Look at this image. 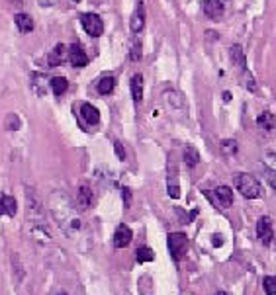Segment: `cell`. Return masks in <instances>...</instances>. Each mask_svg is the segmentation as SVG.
I'll return each instance as SVG.
<instances>
[{
    "mask_svg": "<svg viewBox=\"0 0 276 295\" xmlns=\"http://www.w3.org/2000/svg\"><path fill=\"white\" fill-rule=\"evenodd\" d=\"M49 207H51V215H53V219H55V221L59 223V227L65 231V235H69V237L80 235V231H82V223H80L78 215H76L78 209L71 203V200L67 198L65 192H55L53 198H51Z\"/></svg>",
    "mask_w": 276,
    "mask_h": 295,
    "instance_id": "obj_1",
    "label": "cell"
},
{
    "mask_svg": "<svg viewBox=\"0 0 276 295\" xmlns=\"http://www.w3.org/2000/svg\"><path fill=\"white\" fill-rule=\"evenodd\" d=\"M235 186H237L241 196L247 200H257L262 194L258 180L251 174H235Z\"/></svg>",
    "mask_w": 276,
    "mask_h": 295,
    "instance_id": "obj_2",
    "label": "cell"
},
{
    "mask_svg": "<svg viewBox=\"0 0 276 295\" xmlns=\"http://www.w3.org/2000/svg\"><path fill=\"white\" fill-rule=\"evenodd\" d=\"M163 102H165V108L172 115H178V117H186V102H184V96L174 88H166L163 92Z\"/></svg>",
    "mask_w": 276,
    "mask_h": 295,
    "instance_id": "obj_3",
    "label": "cell"
},
{
    "mask_svg": "<svg viewBox=\"0 0 276 295\" xmlns=\"http://www.w3.org/2000/svg\"><path fill=\"white\" fill-rule=\"evenodd\" d=\"M168 250H170V256L176 260H182L186 250H188V237L184 233H170L168 235Z\"/></svg>",
    "mask_w": 276,
    "mask_h": 295,
    "instance_id": "obj_4",
    "label": "cell"
},
{
    "mask_svg": "<svg viewBox=\"0 0 276 295\" xmlns=\"http://www.w3.org/2000/svg\"><path fill=\"white\" fill-rule=\"evenodd\" d=\"M80 24L84 28V32L90 37H100L104 34V22L98 14L94 12H88V14H82L80 16Z\"/></svg>",
    "mask_w": 276,
    "mask_h": 295,
    "instance_id": "obj_5",
    "label": "cell"
},
{
    "mask_svg": "<svg viewBox=\"0 0 276 295\" xmlns=\"http://www.w3.org/2000/svg\"><path fill=\"white\" fill-rule=\"evenodd\" d=\"M143 28H145V6H143V2H139L137 4V8L133 10V14H131V20H129V30H131V34L133 36H137V34H141L143 32Z\"/></svg>",
    "mask_w": 276,
    "mask_h": 295,
    "instance_id": "obj_6",
    "label": "cell"
},
{
    "mask_svg": "<svg viewBox=\"0 0 276 295\" xmlns=\"http://www.w3.org/2000/svg\"><path fill=\"white\" fill-rule=\"evenodd\" d=\"M92 203H94V196H92V190L88 186H80L78 192H76V209L78 211H86L90 209Z\"/></svg>",
    "mask_w": 276,
    "mask_h": 295,
    "instance_id": "obj_7",
    "label": "cell"
},
{
    "mask_svg": "<svg viewBox=\"0 0 276 295\" xmlns=\"http://www.w3.org/2000/svg\"><path fill=\"white\" fill-rule=\"evenodd\" d=\"M69 61H71L73 67H86V65H88V55H86V51L82 49V45L73 43V45L69 47Z\"/></svg>",
    "mask_w": 276,
    "mask_h": 295,
    "instance_id": "obj_8",
    "label": "cell"
},
{
    "mask_svg": "<svg viewBox=\"0 0 276 295\" xmlns=\"http://www.w3.org/2000/svg\"><path fill=\"white\" fill-rule=\"evenodd\" d=\"M257 237L260 239V242H264V244H268L270 240H272V221H270V217H260L257 223Z\"/></svg>",
    "mask_w": 276,
    "mask_h": 295,
    "instance_id": "obj_9",
    "label": "cell"
},
{
    "mask_svg": "<svg viewBox=\"0 0 276 295\" xmlns=\"http://www.w3.org/2000/svg\"><path fill=\"white\" fill-rule=\"evenodd\" d=\"M131 239H133L131 229H129L128 225H120L116 229V233H114V246L116 248H126L129 242H131Z\"/></svg>",
    "mask_w": 276,
    "mask_h": 295,
    "instance_id": "obj_10",
    "label": "cell"
},
{
    "mask_svg": "<svg viewBox=\"0 0 276 295\" xmlns=\"http://www.w3.org/2000/svg\"><path fill=\"white\" fill-rule=\"evenodd\" d=\"M212 196L220 207H231V203H233V192L229 186H218Z\"/></svg>",
    "mask_w": 276,
    "mask_h": 295,
    "instance_id": "obj_11",
    "label": "cell"
},
{
    "mask_svg": "<svg viewBox=\"0 0 276 295\" xmlns=\"http://www.w3.org/2000/svg\"><path fill=\"white\" fill-rule=\"evenodd\" d=\"M202 10L210 20L221 18V14H223V0H204Z\"/></svg>",
    "mask_w": 276,
    "mask_h": 295,
    "instance_id": "obj_12",
    "label": "cell"
},
{
    "mask_svg": "<svg viewBox=\"0 0 276 295\" xmlns=\"http://www.w3.org/2000/svg\"><path fill=\"white\" fill-rule=\"evenodd\" d=\"M80 117L86 123H90V125H98L100 123V111L96 110L92 104H82L80 106Z\"/></svg>",
    "mask_w": 276,
    "mask_h": 295,
    "instance_id": "obj_13",
    "label": "cell"
},
{
    "mask_svg": "<svg viewBox=\"0 0 276 295\" xmlns=\"http://www.w3.org/2000/svg\"><path fill=\"white\" fill-rule=\"evenodd\" d=\"M16 200L8 194H2L0 196V215H8V217H14L16 215Z\"/></svg>",
    "mask_w": 276,
    "mask_h": 295,
    "instance_id": "obj_14",
    "label": "cell"
},
{
    "mask_svg": "<svg viewBox=\"0 0 276 295\" xmlns=\"http://www.w3.org/2000/svg\"><path fill=\"white\" fill-rule=\"evenodd\" d=\"M14 24H16L20 34H30L34 30V20H32V16H28L24 12H20V14L14 16Z\"/></svg>",
    "mask_w": 276,
    "mask_h": 295,
    "instance_id": "obj_15",
    "label": "cell"
},
{
    "mask_svg": "<svg viewBox=\"0 0 276 295\" xmlns=\"http://www.w3.org/2000/svg\"><path fill=\"white\" fill-rule=\"evenodd\" d=\"M129 86H131L133 102H135V104H139V102L143 100V78H141V74H133V76H131Z\"/></svg>",
    "mask_w": 276,
    "mask_h": 295,
    "instance_id": "obj_16",
    "label": "cell"
},
{
    "mask_svg": "<svg viewBox=\"0 0 276 295\" xmlns=\"http://www.w3.org/2000/svg\"><path fill=\"white\" fill-rule=\"evenodd\" d=\"M168 196H170L172 200L180 198V186H178L176 168H170V170H168Z\"/></svg>",
    "mask_w": 276,
    "mask_h": 295,
    "instance_id": "obj_17",
    "label": "cell"
},
{
    "mask_svg": "<svg viewBox=\"0 0 276 295\" xmlns=\"http://www.w3.org/2000/svg\"><path fill=\"white\" fill-rule=\"evenodd\" d=\"M257 125L262 131H272V129H276L274 115H272L270 111H264V113H260V115L257 117Z\"/></svg>",
    "mask_w": 276,
    "mask_h": 295,
    "instance_id": "obj_18",
    "label": "cell"
},
{
    "mask_svg": "<svg viewBox=\"0 0 276 295\" xmlns=\"http://www.w3.org/2000/svg\"><path fill=\"white\" fill-rule=\"evenodd\" d=\"M229 53H231V61H233V65L241 71H245L247 69V61H245V53H243V49H241L239 45H233L231 49H229Z\"/></svg>",
    "mask_w": 276,
    "mask_h": 295,
    "instance_id": "obj_19",
    "label": "cell"
},
{
    "mask_svg": "<svg viewBox=\"0 0 276 295\" xmlns=\"http://www.w3.org/2000/svg\"><path fill=\"white\" fill-rule=\"evenodd\" d=\"M49 86H51V90L55 96H63V94L67 92V88H69V82H67V78H63V76H53L51 80H49Z\"/></svg>",
    "mask_w": 276,
    "mask_h": 295,
    "instance_id": "obj_20",
    "label": "cell"
},
{
    "mask_svg": "<svg viewBox=\"0 0 276 295\" xmlns=\"http://www.w3.org/2000/svg\"><path fill=\"white\" fill-rule=\"evenodd\" d=\"M114 88H116V78H114V76H102V78L98 80V92L102 94V96L112 94L114 92Z\"/></svg>",
    "mask_w": 276,
    "mask_h": 295,
    "instance_id": "obj_21",
    "label": "cell"
},
{
    "mask_svg": "<svg viewBox=\"0 0 276 295\" xmlns=\"http://www.w3.org/2000/svg\"><path fill=\"white\" fill-rule=\"evenodd\" d=\"M63 57H65V45H55V49L49 53V57H47V65L49 67H59L61 63H63Z\"/></svg>",
    "mask_w": 276,
    "mask_h": 295,
    "instance_id": "obj_22",
    "label": "cell"
},
{
    "mask_svg": "<svg viewBox=\"0 0 276 295\" xmlns=\"http://www.w3.org/2000/svg\"><path fill=\"white\" fill-rule=\"evenodd\" d=\"M182 159H184V165L190 166V168H194V166L200 163V153H198L194 147H186L184 149Z\"/></svg>",
    "mask_w": 276,
    "mask_h": 295,
    "instance_id": "obj_23",
    "label": "cell"
},
{
    "mask_svg": "<svg viewBox=\"0 0 276 295\" xmlns=\"http://www.w3.org/2000/svg\"><path fill=\"white\" fill-rule=\"evenodd\" d=\"M129 59L131 61H139L141 59V41L135 36L129 39Z\"/></svg>",
    "mask_w": 276,
    "mask_h": 295,
    "instance_id": "obj_24",
    "label": "cell"
},
{
    "mask_svg": "<svg viewBox=\"0 0 276 295\" xmlns=\"http://www.w3.org/2000/svg\"><path fill=\"white\" fill-rule=\"evenodd\" d=\"M241 82H243V86L249 90V92H257V82H255V78L251 76V73L245 69V71H241Z\"/></svg>",
    "mask_w": 276,
    "mask_h": 295,
    "instance_id": "obj_25",
    "label": "cell"
},
{
    "mask_svg": "<svg viewBox=\"0 0 276 295\" xmlns=\"http://www.w3.org/2000/svg\"><path fill=\"white\" fill-rule=\"evenodd\" d=\"M221 151L225 155H237V141L235 139H223L221 141Z\"/></svg>",
    "mask_w": 276,
    "mask_h": 295,
    "instance_id": "obj_26",
    "label": "cell"
},
{
    "mask_svg": "<svg viewBox=\"0 0 276 295\" xmlns=\"http://www.w3.org/2000/svg\"><path fill=\"white\" fill-rule=\"evenodd\" d=\"M153 258H155V252L149 246H141L137 250V262H151Z\"/></svg>",
    "mask_w": 276,
    "mask_h": 295,
    "instance_id": "obj_27",
    "label": "cell"
},
{
    "mask_svg": "<svg viewBox=\"0 0 276 295\" xmlns=\"http://www.w3.org/2000/svg\"><path fill=\"white\" fill-rule=\"evenodd\" d=\"M262 287L266 295H276V277L274 276H266L262 279Z\"/></svg>",
    "mask_w": 276,
    "mask_h": 295,
    "instance_id": "obj_28",
    "label": "cell"
},
{
    "mask_svg": "<svg viewBox=\"0 0 276 295\" xmlns=\"http://www.w3.org/2000/svg\"><path fill=\"white\" fill-rule=\"evenodd\" d=\"M20 127V119L18 115H14V113H10L8 115V125H6V129L8 131H16Z\"/></svg>",
    "mask_w": 276,
    "mask_h": 295,
    "instance_id": "obj_29",
    "label": "cell"
},
{
    "mask_svg": "<svg viewBox=\"0 0 276 295\" xmlns=\"http://www.w3.org/2000/svg\"><path fill=\"white\" fill-rule=\"evenodd\" d=\"M264 174H266V178H268V184H270V188L276 192V172H272V170H264Z\"/></svg>",
    "mask_w": 276,
    "mask_h": 295,
    "instance_id": "obj_30",
    "label": "cell"
},
{
    "mask_svg": "<svg viewBox=\"0 0 276 295\" xmlns=\"http://www.w3.org/2000/svg\"><path fill=\"white\" fill-rule=\"evenodd\" d=\"M114 149H116L118 159H120V161H126V153H124V147H122V143H120V141H116V143H114Z\"/></svg>",
    "mask_w": 276,
    "mask_h": 295,
    "instance_id": "obj_31",
    "label": "cell"
},
{
    "mask_svg": "<svg viewBox=\"0 0 276 295\" xmlns=\"http://www.w3.org/2000/svg\"><path fill=\"white\" fill-rule=\"evenodd\" d=\"M37 2H39L41 6H55L59 0H37Z\"/></svg>",
    "mask_w": 276,
    "mask_h": 295,
    "instance_id": "obj_32",
    "label": "cell"
},
{
    "mask_svg": "<svg viewBox=\"0 0 276 295\" xmlns=\"http://www.w3.org/2000/svg\"><path fill=\"white\" fill-rule=\"evenodd\" d=\"M124 202L128 203V205H129V203H131V192H129L128 188L124 190Z\"/></svg>",
    "mask_w": 276,
    "mask_h": 295,
    "instance_id": "obj_33",
    "label": "cell"
},
{
    "mask_svg": "<svg viewBox=\"0 0 276 295\" xmlns=\"http://www.w3.org/2000/svg\"><path fill=\"white\" fill-rule=\"evenodd\" d=\"M216 295H227V293H225V291H218Z\"/></svg>",
    "mask_w": 276,
    "mask_h": 295,
    "instance_id": "obj_34",
    "label": "cell"
},
{
    "mask_svg": "<svg viewBox=\"0 0 276 295\" xmlns=\"http://www.w3.org/2000/svg\"><path fill=\"white\" fill-rule=\"evenodd\" d=\"M59 295H67V293H59Z\"/></svg>",
    "mask_w": 276,
    "mask_h": 295,
    "instance_id": "obj_35",
    "label": "cell"
},
{
    "mask_svg": "<svg viewBox=\"0 0 276 295\" xmlns=\"http://www.w3.org/2000/svg\"><path fill=\"white\" fill-rule=\"evenodd\" d=\"M74 2H78V0H74Z\"/></svg>",
    "mask_w": 276,
    "mask_h": 295,
    "instance_id": "obj_36",
    "label": "cell"
}]
</instances>
